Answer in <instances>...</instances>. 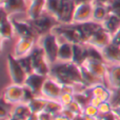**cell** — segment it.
<instances>
[{
    "label": "cell",
    "instance_id": "cell-1",
    "mask_svg": "<svg viewBox=\"0 0 120 120\" xmlns=\"http://www.w3.org/2000/svg\"><path fill=\"white\" fill-rule=\"evenodd\" d=\"M49 77L55 79L61 85H71L75 89L77 86H80L82 90L86 87L81 76L80 66L72 61H57L56 63L51 64V73Z\"/></svg>",
    "mask_w": 120,
    "mask_h": 120
},
{
    "label": "cell",
    "instance_id": "cell-2",
    "mask_svg": "<svg viewBox=\"0 0 120 120\" xmlns=\"http://www.w3.org/2000/svg\"><path fill=\"white\" fill-rule=\"evenodd\" d=\"M29 22L32 24V26L37 33V35L39 36V38L46 35V34L52 33L55 27L60 24L58 19L46 11L40 17L33 19V20H29Z\"/></svg>",
    "mask_w": 120,
    "mask_h": 120
},
{
    "label": "cell",
    "instance_id": "cell-3",
    "mask_svg": "<svg viewBox=\"0 0 120 120\" xmlns=\"http://www.w3.org/2000/svg\"><path fill=\"white\" fill-rule=\"evenodd\" d=\"M38 44L43 49L45 53L46 59L49 60L51 64H54L58 61V51L60 42L58 39V36L55 33H50L42 36L39 38Z\"/></svg>",
    "mask_w": 120,
    "mask_h": 120
},
{
    "label": "cell",
    "instance_id": "cell-4",
    "mask_svg": "<svg viewBox=\"0 0 120 120\" xmlns=\"http://www.w3.org/2000/svg\"><path fill=\"white\" fill-rule=\"evenodd\" d=\"M30 56L33 62V73L42 75V76H50L51 73V63L46 59L45 53L43 49L38 44L33 48L30 53Z\"/></svg>",
    "mask_w": 120,
    "mask_h": 120
},
{
    "label": "cell",
    "instance_id": "cell-5",
    "mask_svg": "<svg viewBox=\"0 0 120 120\" xmlns=\"http://www.w3.org/2000/svg\"><path fill=\"white\" fill-rule=\"evenodd\" d=\"M53 33H55L58 36L59 39L62 40L61 42L66 41L73 44H84L82 42L81 36L79 34L75 23H71V24H59L58 26H56L54 29Z\"/></svg>",
    "mask_w": 120,
    "mask_h": 120
},
{
    "label": "cell",
    "instance_id": "cell-6",
    "mask_svg": "<svg viewBox=\"0 0 120 120\" xmlns=\"http://www.w3.org/2000/svg\"><path fill=\"white\" fill-rule=\"evenodd\" d=\"M6 60H8V70L11 77V80H12V83L19 84V85H24L27 74L23 70L22 66H21L18 58H16L13 54H11L6 57Z\"/></svg>",
    "mask_w": 120,
    "mask_h": 120
},
{
    "label": "cell",
    "instance_id": "cell-7",
    "mask_svg": "<svg viewBox=\"0 0 120 120\" xmlns=\"http://www.w3.org/2000/svg\"><path fill=\"white\" fill-rule=\"evenodd\" d=\"M24 85H19L12 83L6 86L2 92V99L10 104H18L22 102Z\"/></svg>",
    "mask_w": 120,
    "mask_h": 120
},
{
    "label": "cell",
    "instance_id": "cell-8",
    "mask_svg": "<svg viewBox=\"0 0 120 120\" xmlns=\"http://www.w3.org/2000/svg\"><path fill=\"white\" fill-rule=\"evenodd\" d=\"M13 25H14L15 34L19 36V38H27L34 41H37L39 36L33 29L32 24L29 21H19L16 19H12Z\"/></svg>",
    "mask_w": 120,
    "mask_h": 120
},
{
    "label": "cell",
    "instance_id": "cell-9",
    "mask_svg": "<svg viewBox=\"0 0 120 120\" xmlns=\"http://www.w3.org/2000/svg\"><path fill=\"white\" fill-rule=\"evenodd\" d=\"M111 40H112V35L106 30H104L103 26H101L93 34V36L89 39L86 44L93 45L102 51L106 45L111 43Z\"/></svg>",
    "mask_w": 120,
    "mask_h": 120
},
{
    "label": "cell",
    "instance_id": "cell-10",
    "mask_svg": "<svg viewBox=\"0 0 120 120\" xmlns=\"http://www.w3.org/2000/svg\"><path fill=\"white\" fill-rule=\"evenodd\" d=\"M76 8V3L74 0H62V5L59 11L57 19L60 24H71L73 23L74 13Z\"/></svg>",
    "mask_w": 120,
    "mask_h": 120
},
{
    "label": "cell",
    "instance_id": "cell-11",
    "mask_svg": "<svg viewBox=\"0 0 120 120\" xmlns=\"http://www.w3.org/2000/svg\"><path fill=\"white\" fill-rule=\"evenodd\" d=\"M61 95V84L55 79L48 77L41 90V96L46 99L58 100Z\"/></svg>",
    "mask_w": 120,
    "mask_h": 120
},
{
    "label": "cell",
    "instance_id": "cell-12",
    "mask_svg": "<svg viewBox=\"0 0 120 120\" xmlns=\"http://www.w3.org/2000/svg\"><path fill=\"white\" fill-rule=\"evenodd\" d=\"M82 92L87 96V97H99L102 101H110L111 97H112V92L108 89L104 84L101 83H97L92 86H86Z\"/></svg>",
    "mask_w": 120,
    "mask_h": 120
},
{
    "label": "cell",
    "instance_id": "cell-13",
    "mask_svg": "<svg viewBox=\"0 0 120 120\" xmlns=\"http://www.w3.org/2000/svg\"><path fill=\"white\" fill-rule=\"evenodd\" d=\"M94 3H83L76 5L73 23H83L91 21L93 17Z\"/></svg>",
    "mask_w": 120,
    "mask_h": 120
},
{
    "label": "cell",
    "instance_id": "cell-14",
    "mask_svg": "<svg viewBox=\"0 0 120 120\" xmlns=\"http://www.w3.org/2000/svg\"><path fill=\"white\" fill-rule=\"evenodd\" d=\"M1 8L10 16L17 13H26L29 4L26 0H1Z\"/></svg>",
    "mask_w": 120,
    "mask_h": 120
},
{
    "label": "cell",
    "instance_id": "cell-15",
    "mask_svg": "<svg viewBox=\"0 0 120 120\" xmlns=\"http://www.w3.org/2000/svg\"><path fill=\"white\" fill-rule=\"evenodd\" d=\"M75 25H76L77 30H78L79 34H80V36H81L82 42L84 44L87 43L89 39L93 36V34L102 26L101 23L95 22V21H93V20L86 21V22H83V23H75Z\"/></svg>",
    "mask_w": 120,
    "mask_h": 120
},
{
    "label": "cell",
    "instance_id": "cell-16",
    "mask_svg": "<svg viewBox=\"0 0 120 120\" xmlns=\"http://www.w3.org/2000/svg\"><path fill=\"white\" fill-rule=\"evenodd\" d=\"M0 35H1L2 41L12 40L15 35V30L12 22V19H10V16L2 8H1V18H0Z\"/></svg>",
    "mask_w": 120,
    "mask_h": 120
},
{
    "label": "cell",
    "instance_id": "cell-17",
    "mask_svg": "<svg viewBox=\"0 0 120 120\" xmlns=\"http://www.w3.org/2000/svg\"><path fill=\"white\" fill-rule=\"evenodd\" d=\"M46 79H48L46 76H42V75L36 74V73H32V74L27 75L24 85L26 87H29L36 96H41V90Z\"/></svg>",
    "mask_w": 120,
    "mask_h": 120
},
{
    "label": "cell",
    "instance_id": "cell-18",
    "mask_svg": "<svg viewBox=\"0 0 120 120\" xmlns=\"http://www.w3.org/2000/svg\"><path fill=\"white\" fill-rule=\"evenodd\" d=\"M36 41L32 39H27V38H19L18 41L16 42L14 46V55L16 58H20V57H24L31 53L33 48L35 46Z\"/></svg>",
    "mask_w": 120,
    "mask_h": 120
},
{
    "label": "cell",
    "instance_id": "cell-19",
    "mask_svg": "<svg viewBox=\"0 0 120 120\" xmlns=\"http://www.w3.org/2000/svg\"><path fill=\"white\" fill-rule=\"evenodd\" d=\"M87 70H90L95 76L99 77L100 79L106 78V73H108V64L106 62L102 61H96V60H85V62L82 64Z\"/></svg>",
    "mask_w": 120,
    "mask_h": 120
},
{
    "label": "cell",
    "instance_id": "cell-20",
    "mask_svg": "<svg viewBox=\"0 0 120 120\" xmlns=\"http://www.w3.org/2000/svg\"><path fill=\"white\" fill-rule=\"evenodd\" d=\"M45 5L46 0H33L30 1L29 8H27V17L29 20H33L38 17H40L44 12H45Z\"/></svg>",
    "mask_w": 120,
    "mask_h": 120
},
{
    "label": "cell",
    "instance_id": "cell-21",
    "mask_svg": "<svg viewBox=\"0 0 120 120\" xmlns=\"http://www.w3.org/2000/svg\"><path fill=\"white\" fill-rule=\"evenodd\" d=\"M106 80L111 86L118 89L120 86V63H111L108 65Z\"/></svg>",
    "mask_w": 120,
    "mask_h": 120
},
{
    "label": "cell",
    "instance_id": "cell-22",
    "mask_svg": "<svg viewBox=\"0 0 120 120\" xmlns=\"http://www.w3.org/2000/svg\"><path fill=\"white\" fill-rule=\"evenodd\" d=\"M87 59V46L85 44H73L72 62L81 66Z\"/></svg>",
    "mask_w": 120,
    "mask_h": 120
},
{
    "label": "cell",
    "instance_id": "cell-23",
    "mask_svg": "<svg viewBox=\"0 0 120 120\" xmlns=\"http://www.w3.org/2000/svg\"><path fill=\"white\" fill-rule=\"evenodd\" d=\"M104 60L109 63H120V48L110 43L102 50Z\"/></svg>",
    "mask_w": 120,
    "mask_h": 120
},
{
    "label": "cell",
    "instance_id": "cell-24",
    "mask_svg": "<svg viewBox=\"0 0 120 120\" xmlns=\"http://www.w3.org/2000/svg\"><path fill=\"white\" fill-rule=\"evenodd\" d=\"M102 26L104 27V30L109 32L111 35H114L116 32H118L120 30V18L117 17L116 15L110 13L109 16L105 18V20L101 23Z\"/></svg>",
    "mask_w": 120,
    "mask_h": 120
},
{
    "label": "cell",
    "instance_id": "cell-25",
    "mask_svg": "<svg viewBox=\"0 0 120 120\" xmlns=\"http://www.w3.org/2000/svg\"><path fill=\"white\" fill-rule=\"evenodd\" d=\"M73 59V43L70 42H61L58 51V61L70 62Z\"/></svg>",
    "mask_w": 120,
    "mask_h": 120
},
{
    "label": "cell",
    "instance_id": "cell-26",
    "mask_svg": "<svg viewBox=\"0 0 120 120\" xmlns=\"http://www.w3.org/2000/svg\"><path fill=\"white\" fill-rule=\"evenodd\" d=\"M110 11H109L106 4H100V3H94V10H93V17L92 20L98 23H102L105 18L109 16Z\"/></svg>",
    "mask_w": 120,
    "mask_h": 120
},
{
    "label": "cell",
    "instance_id": "cell-27",
    "mask_svg": "<svg viewBox=\"0 0 120 120\" xmlns=\"http://www.w3.org/2000/svg\"><path fill=\"white\" fill-rule=\"evenodd\" d=\"M80 71H81V76H82L83 82H84L85 86H92L94 84H97V83H101L102 79H100L99 77L95 76L93 73L90 70H87L84 65L80 66Z\"/></svg>",
    "mask_w": 120,
    "mask_h": 120
},
{
    "label": "cell",
    "instance_id": "cell-28",
    "mask_svg": "<svg viewBox=\"0 0 120 120\" xmlns=\"http://www.w3.org/2000/svg\"><path fill=\"white\" fill-rule=\"evenodd\" d=\"M46 102H48V99L42 96H36L34 99H32L31 101L27 103L30 110L33 114H39L40 112L44 111V108L46 105Z\"/></svg>",
    "mask_w": 120,
    "mask_h": 120
},
{
    "label": "cell",
    "instance_id": "cell-29",
    "mask_svg": "<svg viewBox=\"0 0 120 120\" xmlns=\"http://www.w3.org/2000/svg\"><path fill=\"white\" fill-rule=\"evenodd\" d=\"M31 114L32 112L26 103H18L17 106H15L13 109V112H12V116L16 117L19 120H26L31 116Z\"/></svg>",
    "mask_w": 120,
    "mask_h": 120
},
{
    "label": "cell",
    "instance_id": "cell-30",
    "mask_svg": "<svg viewBox=\"0 0 120 120\" xmlns=\"http://www.w3.org/2000/svg\"><path fill=\"white\" fill-rule=\"evenodd\" d=\"M63 110V105L59 102V100H53V99H48L46 105L44 108V111L50 114H52L53 116H56L61 113V111Z\"/></svg>",
    "mask_w": 120,
    "mask_h": 120
},
{
    "label": "cell",
    "instance_id": "cell-31",
    "mask_svg": "<svg viewBox=\"0 0 120 120\" xmlns=\"http://www.w3.org/2000/svg\"><path fill=\"white\" fill-rule=\"evenodd\" d=\"M86 46H87V59L105 62L101 50H99V49L95 48V46H93V45H90V44H86Z\"/></svg>",
    "mask_w": 120,
    "mask_h": 120
},
{
    "label": "cell",
    "instance_id": "cell-32",
    "mask_svg": "<svg viewBox=\"0 0 120 120\" xmlns=\"http://www.w3.org/2000/svg\"><path fill=\"white\" fill-rule=\"evenodd\" d=\"M62 5V0H46L45 11L57 18Z\"/></svg>",
    "mask_w": 120,
    "mask_h": 120
},
{
    "label": "cell",
    "instance_id": "cell-33",
    "mask_svg": "<svg viewBox=\"0 0 120 120\" xmlns=\"http://www.w3.org/2000/svg\"><path fill=\"white\" fill-rule=\"evenodd\" d=\"M74 100L81 106V108L84 109L85 106H87L90 104L91 98L87 97L82 91H79V92L77 91V92H75V94H74Z\"/></svg>",
    "mask_w": 120,
    "mask_h": 120
},
{
    "label": "cell",
    "instance_id": "cell-34",
    "mask_svg": "<svg viewBox=\"0 0 120 120\" xmlns=\"http://www.w3.org/2000/svg\"><path fill=\"white\" fill-rule=\"evenodd\" d=\"M18 60H19V62H20L21 66L23 68V70L26 72L27 75L33 73V62H32V58H31V56H30V54L24 57H20V58H18Z\"/></svg>",
    "mask_w": 120,
    "mask_h": 120
},
{
    "label": "cell",
    "instance_id": "cell-35",
    "mask_svg": "<svg viewBox=\"0 0 120 120\" xmlns=\"http://www.w3.org/2000/svg\"><path fill=\"white\" fill-rule=\"evenodd\" d=\"M10 103L4 101L1 98V103H0V118L1 119H10L12 116L13 110L10 109Z\"/></svg>",
    "mask_w": 120,
    "mask_h": 120
},
{
    "label": "cell",
    "instance_id": "cell-36",
    "mask_svg": "<svg viewBox=\"0 0 120 120\" xmlns=\"http://www.w3.org/2000/svg\"><path fill=\"white\" fill-rule=\"evenodd\" d=\"M74 94L75 93H61L59 97V102L63 105V108L68 106L72 101H74Z\"/></svg>",
    "mask_w": 120,
    "mask_h": 120
},
{
    "label": "cell",
    "instance_id": "cell-37",
    "mask_svg": "<svg viewBox=\"0 0 120 120\" xmlns=\"http://www.w3.org/2000/svg\"><path fill=\"white\" fill-rule=\"evenodd\" d=\"M82 114H84L85 116L92 117V118H97L99 116V111H98V108H95L92 104H89L87 106H85L83 109Z\"/></svg>",
    "mask_w": 120,
    "mask_h": 120
},
{
    "label": "cell",
    "instance_id": "cell-38",
    "mask_svg": "<svg viewBox=\"0 0 120 120\" xmlns=\"http://www.w3.org/2000/svg\"><path fill=\"white\" fill-rule=\"evenodd\" d=\"M99 111V115H105L109 113L113 112V104L110 101H104L101 103V105L98 108Z\"/></svg>",
    "mask_w": 120,
    "mask_h": 120
},
{
    "label": "cell",
    "instance_id": "cell-39",
    "mask_svg": "<svg viewBox=\"0 0 120 120\" xmlns=\"http://www.w3.org/2000/svg\"><path fill=\"white\" fill-rule=\"evenodd\" d=\"M35 97H36L35 94H34L29 87H26L24 85V91H23V97H22V102H21V103H26L27 104L32 99H34Z\"/></svg>",
    "mask_w": 120,
    "mask_h": 120
},
{
    "label": "cell",
    "instance_id": "cell-40",
    "mask_svg": "<svg viewBox=\"0 0 120 120\" xmlns=\"http://www.w3.org/2000/svg\"><path fill=\"white\" fill-rule=\"evenodd\" d=\"M65 108H68L70 111H72V112L74 113L75 115L82 114V112H83V109L81 108V106L79 105V104L77 103L76 101H75V100H74V101H72L68 106H65Z\"/></svg>",
    "mask_w": 120,
    "mask_h": 120
},
{
    "label": "cell",
    "instance_id": "cell-41",
    "mask_svg": "<svg viewBox=\"0 0 120 120\" xmlns=\"http://www.w3.org/2000/svg\"><path fill=\"white\" fill-rule=\"evenodd\" d=\"M38 118L39 120H54V116L45 111H42L38 114Z\"/></svg>",
    "mask_w": 120,
    "mask_h": 120
},
{
    "label": "cell",
    "instance_id": "cell-42",
    "mask_svg": "<svg viewBox=\"0 0 120 120\" xmlns=\"http://www.w3.org/2000/svg\"><path fill=\"white\" fill-rule=\"evenodd\" d=\"M60 114H62L64 117H66V118L70 119V120H73L75 117H76V115H75L72 111L68 110V108H63V110L61 111V113H60Z\"/></svg>",
    "mask_w": 120,
    "mask_h": 120
},
{
    "label": "cell",
    "instance_id": "cell-43",
    "mask_svg": "<svg viewBox=\"0 0 120 120\" xmlns=\"http://www.w3.org/2000/svg\"><path fill=\"white\" fill-rule=\"evenodd\" d=\"M111 43H113L114 45H116V46H118V48H120V30H119L118 32H116V33H115L114 35L112 36Z\"/></svg>",
    "mask_w": 120,
    "mask_h": 120
},
{
    "label": "cell",
    "instance_id": "cell-44",
    "mask_svg": "<svg viewBox=\"0 0 120 120\" xmlns=\"http://www.w3.org/2000/svg\"><path fill=\"white\" fill-rule=\"evenodd\" d=\"M97 118H99L101 120H117L116 115H115L113 112L109 113V114H105V115H99Z\"/></svg>",
    "mask_w": 120,
    "mask_h": 120
},
{
    "label": "cell",
    "instance_id": "cell-45",
    "mask_svg": "<svg viewBox=\"0 0 120 120\" xmlns=\"http://www.w3.org/2000/svg\"><path fill=\"white\" fill-rule=\"evenodd\" d=\"M102 102L103 101H102L99 97H92L91 100H90V104H92V105L95 106V108H99Z\"/></svg>",
    "mask_w": 120,
    "mask_h": 120
},
{
    "label": "cell",
    "instance_id": "cell-46",
    "mask_svg": "<svg viewBox=\"0 0 120 120\" xmlns=\"http://www.w3.org/2000/svg\"><path fill=\"white\" fill-rule=\"evenodd\" d=\"M76 5H79V4H83V3H94L95 0H74Z\"/></svg>",
    "mask_w": 120,
    "mask_h": 120
},
{
    "label": "cell",
    "instance_id": "cell-47",
    "mask_svg": "<svg viewBox=\"0 0 120 120\" xmlns=\"http://www.w3.org/2000/svg\"><path fill=\"white\" fill-rule=\"evenodd\" d=\"M113 113L116 115L117 118H120V105H114L113 106Z\"/></svg>",
    "mask_w": 120,
    "mask_h": 120
},
{
    "label": "cell",
    "instance_id": "cell-48",
    "mask_svg": "<svg viewBox=\"0 0 120 120\" xmlns=\"http://www.w3.org/2000/svg\"><path fill=\"white\" fill-rule=\"evenodd\" d=\"M54 120H70V119L64 117L62 114H58V115H56V116H54Z\"/></svg>",
    "mask_w": 120,
    "mask_h": 120
},
{
    "label": "cell",
    "instance_id": "cell-49",
    "mask_svg": "<svg viewBox=\"0 0 120 120\" xmlns=\"http://www.w3.org/2000/svg\"><path fill=\"white\" fill-rule=\"evenodd\" d=\"M26 120H39V118H38V114H33V113H32L31 116H30Z\"/></svg>",
    "mask_w": 120,
    "mask_h": 120
},
{
    "label": "cell",
    "instance_id": "cell-50",
    "mask_svg": "<svg viewBox=\"0 0 120 120\" xmlns=\"http://www.w3.org/2000/svg\"><path fill=\"white\" fill-rule=\"evenodd\" d=\"M73 120H84V116H83V114L76 115V117H75Z\"/></svg>",
    "mask_w": 120,
    "mask_h": 120
},
{
    "label": "cell",
    "instance_id": "cell-51",
    "mask_svg": "<svg viewBox=\"0 0 120 120\" xmlns=\"http://www.w3.org/2000/svg\"><path fill=\"white\" fill-rule=\"evenodd\" d=\"M10 120H19V119H18V118H16V117H13V116H11Z\"/></svg>",
    "mask_w": 120,
    "mask_h": 120
},
{
    "label": "cell",
    "instance_id": "cell-52",
    "mask_svg": "<svg viewBox=\"0 0 120 120\" xmlns=\"http://www.w3.org/2000/svg\"><path fill=\"white\" fill-rule=\"evenodd\" d=\"M117 92H118V93H119V95H120V86L118 87V89H117Z\"/></svg>",
    "mask_w": 120,
    "mask_h": 120
},
{
    "label": "cell",
    "instance_id": "cell-53",
    "mask_svg": "<svg viewBox=\"0 0 120 120\" xmlns=\"http://www.w3.org/2000/svg\"><path fill=\"white\" fill-rule=\"evenodd\" d=\"M95 120H101V119H99V118H96Z\"/></svg>",
    "mask_w": 120,
    "mask_h": 120
},
{
    "label": "cell",
    "instance_id": "cell-54",
    "mask_svg": "<svg viewBox=\"0 0 120 120\" xmlns=\"http://www.w3.org/2000/svg\"><path fill=\"white\" fill-rule=\"evenodd\" d=\"M1 120H10V119H1Z\"/></svg>",
    "mask_w": 120,
    "mask_h": 120
},
{
    "label": "cell",
    "instance_id": "cell-55",
    "mask_svg": "<svg viewBox=\"0 0 120 120\" xmlns=\"http://www.w3.org/2000/svg\"><path fill=\"white\" fill-rule=\"evenodd\" d=\"M117 120H120V118H117Z\"/></svg>",
    "mask_w": 120,
    "mask_h": 120
},
{
    "label": "cell",
    "instance_id": "cell-56",
    "mask_svg": "<svg viewBox=\"0 0 120 120\" xmlns=\"http://www.w3.org/2000/svg\"><path fill=\"white\" fill-rule=\"evenodd\" d=\"M30 1H33V0H30Z\"/></svg>",
    "mask_w": 120,
    "mask_h": 120
}]
</instances>
